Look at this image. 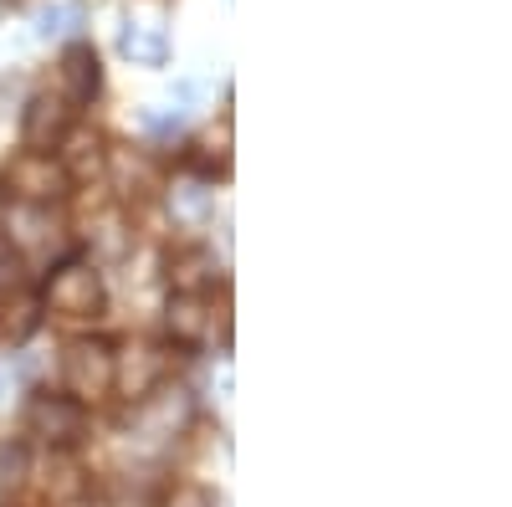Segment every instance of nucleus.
<instances>
[{"instance_id": "4468645a", "label": "nucleus", "mask_w": 512, "mask_h": 507, "mask_svg": "<svg viewBox=\"0 0 512 507\" xmlns=\"http://www.w3.org/2000/svg\"><path fill=\"white\" fill-rule=\"evenodd\" d=\"M41 313H47L41 308V292H26V282L0 292V338H6V344H26L41 328Z\"/></svg>"}, {"instance_id": "f8f14e48", "label": "nucleus", "mask_w": 512, "mask_h": 507, "mask_svg": "<svg viewBox=\"0 0 512 507\" xmlns=\"http://www.w3.org/2000/svg\"><path fill=\"white\" fill-rule=\"evenodd\" d=\"M231 149H236V123L231 113L221 123H210V129H200L190 139V169L205 180H216V175H231Z\"/></svg>"}, {"instance_id": "1a4fd4ad", "label": "nucleus", "mask_w": 512, "mask_h": 507, "mask_svg": "<svg viewBox=\"0 0 512 507\" xmlns=\"http://www.w3.org/2000/svg\"><path fill=\"white\" fill-rule=\"evenodd\" d=\"M57 205H6V216H0V236H6L16 251H41L62 226H57V216H52Z\"/></svg>"}, {"instance_id": "a211bd4d", "label": "nucleus", "mask_w": 512, "mask_h": 507, "mask_svg": "<svg viewBox=\"0 0 512 507\" xmlns=\"http://www.w3.org/2000/svg\"><path fill=\"white\" fill-rule=\"evenodd\" d=\"M72 26H77V6H47V11L36 16V36H47V41L52 36H67Z\"/></svg>"}, {"instance_id": "423d86ee", "label": "nucleus", "mask_w": 512, "mask_h": 507, "mask_svg": "<svg viewBox=\"0 0 512 507\" xmlns=\"http://www.w3.org/2000/svg\"><path fill=\"white\" fill-rule=\"evenodd\" d=\"M72 103L62 93H36L21 108V149H57L72 129Z\"/></svg>"}, {"instance_id": "39448f33", "label": "nucleus", "mask_w": 512, "mask_h": 507, "mask_svg": "<svg viewBox=\"0 0 512 507\" xmlns=\"http://www.w3.org/2000/svg\"><path fill=\"white\" fill-rule=\"evenodd\" d=\"M62 390L72 400H103L113 390V344L108 338H72L62 349Z\"/></svg>"}, {"instance_id": "9b49d317", "label": "nucleus", "mask_w": 512, "mask_h": 507, "mask_svg": "<svg viewBox=\"0 0 512 507\" xmlns=\"http://www.w3.org/2000/svg\"><path fill=\"white\" fill-rule=\"evenodd\" d=\"M164 328H169V344H175V349L205 344V333H210V298H205V292H175L169 308H164Z\"/></svg>"}, {"instance_id": "aec40b11", "label": "nucleus", "mask_w": 512, "mask_h": 507, "mask_svg": "<svg viewBox=\"0 0 512 507\" xmlns=\"http://www.w3.org/2000/svg\"><path fill=\"white\" fill-rule=\"evenodd\" d=\"M11 287H21V262L16 257H0V292H11Z\"/></svg>"}, {"instance_id": "412c9836", "label": "nucleus", "mask_w": 512, "mask_h": 507, "mask_svg": "<svg viewBox=\"0 0 512 507\" xmlns=\"http://www.w3.org/2000/svg\"><path fill=\"white\" fill-rule=\"evenodd\" d=\"M11 385H16V364H0V400H6Z\"/></svg>"}, {"instance_id": "20e7f679", "label": "nucleus", "mask_w": 512, "mask_h": 507, "mask_svg": "<svg viewBox=\"0 0 512 507\" xmlns=\"http://www.w3.org/2000/svg\"><path fill=\"white\" fill-rule=\"evenodd\" d=\"M103 298H108L103 272L88 257L57 262L52 277H47V287H41V308L57 313V318H98L103 313Z\"/></svg>"}, {"instance_id": "0eeeda50", "label": "nucleus", "mask_w": 512, "mask_h": 507, "mask_svg": "<svg viewBox=\"0 0 512 507\" xmlns=\"http://www.w3.org/2000/svg\"><path fill=\"white\" fill-rule=\"evenodd\" d=\"M57 82H62V98L72 108H88L98 93H103V62H98V47L93 41H72L57 62Z\"/></svg>"}, {"instance_id": "6ab92c4d", "label": "nucleus", "mask_w": 512, "mask_h": 507, "mask_svg": "<svg viewBox=\"0 0 512 507\" xmlns=\"http://www.w3.org/2000/svg\"><path fill=\"white\" fill-rule=\"evenodd\" d=\"M159 507H216V497H210L200 482H175V487L164 492Z\"/></svg>"}, {"instance_id": "f257e3e1", "label": "nucleus", "mask_w": 512, "mask_h": 507, "mask_svg": "<svg viewBox=\"0 0 512 507\" xmlns=\"http://www.w3.org/2000/svg\"><path fill=\"white\" fill-rule=\"evenodd\" d=\"M21 426L31 446H47V451H72L88 436V405L72 400L67 390H36L21 410Z\"/></svg>"}, {"instance_id": "2eb2a0df", "label": "nucleus", "mask_w": 512, "mask_h": 507, "mask_svg": "<svg viewBox=\"0 0 512 507\" xmlns=\"http://www.w3.org/2000/svg\"><path fill=\"white\" fill-rule=\"evenodd\" d=\"M169 216H175L180 226H205L210 210H216V195H210V180L205 175H180L175 185H169Z\"/></svg>"}, {"instance_id": "6e6552de", "label": "nucleus", "mask_w": 512, "mask_h": 507, "mask_svg": "<svg viewBox=\"0 0 512 507\" xmlns=\"http://www.w3.org/2000/svg\"><path fill=\"white\" fill-rule=\"evenodd\" d=\"M190 415H195L190 390H175V385H159L154 395H144V400L134 405L139 431H144V436H154V441H164V436H180V431L190 426Z\"/></svg>"}, {"instance_id": "f03ea898", "label": "nucleus", "mask_w": 512, "mask_h": 507, "mask_svg": "<svg viewBox=\"0 0 512 507\" xmlns=\"http://www.w3.org/2000/svg\"><path fill=\"white\" fill-rule=\"evenodd\" d=\"M0 190L16 205H62L77 185L52 149H21V154H11L6 175H0Z\"/></svg>"}, {"instance_id": "f3484780", "label": "nucleus", "mask_w": 512, "mask_h": 507, "mask_svg": "<svg viewBox=\"0 0 512 507\" xmlns=\"http://www.w3.org/2000/svg\"><path fill=\"white\" fill-rule=\"evenodd\" d=\"M31 482V441H6L0 446V487L21 492Z\"/></svg>"}, {"instance_id": "7ed1b4c3", "label": "nucleus", "mask_w": 512, "mask_h": 507, "mask_svg": "<svg viewBox=\"0 0 512 507\" xmlns=\"http://www.w3.org/2000/svg\"><path fill=\"white\" fill-rule=\"evenodd\" d=\"M180 354L175 344H154V338H128L123 349H113V390L123 405H139L144 395H154L159 385H169Z\"/></svg>"}, {"instance_id": "ddd939ff", "label": "nucleus", "mask_w": 512, "mask_h": 507, "mask_svg": "<svg viewBox=\"0 0 512 507\" xmlns=\"http://www.w3.org/2000/svg\"><path fill=\"white\" fill-rule=\"evenodd\" d=\"M57 149H62L57 159H62V169L72 175V185H88V180H98L103 169H108V144L93 129H67V139Z\"/></svg>"}, {"instance_id": "9d476101", "label": "nucleus", "mask_w": 512, "mask_h": 507, "mask_svg": "<svg viewBox=\"0 0 512 507\" xmlns=\"http://www.w3.org/2000/svg\"><path fill=\"white\" fill-rule=\"evenodd\" d=\"M118 52L123 62L134 67H164L169 62V31L159 16H128L123 31H118Z\"/></svg>"}, {"instance_id": "dca6fc26", "label": "nucleus", "mask_w": 512, "mask_h": 507, "mask_svg": "<svg viewBox=\"0 0 512 507\" xmlns=\"http://www.w3.org/2000/svg\"><path fill=\"white\" fill-rule=\"evenodd\" d=\"M216 282V262H210V251L190 246V251H175L169 257V287L175 292H205Z\"/></svg>"}]
</instances>
